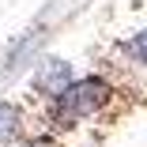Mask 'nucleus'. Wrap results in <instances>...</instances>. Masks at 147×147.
Returning <instances> with one entry per match:
<instances>
[{"instance_id":"obj_1","label":"nucleus","mask_w":147,"mask_h":147,"mask_svg":"<svg viewBox=\"0 0 147 147\" xmlns=\"http://www.w3.org/2000/svg\"><path fill=\"white\" fill-rule=\"evenodd\" d=\"M106 102H109V87H106L98 76L76 79V83L61 87V91L53 94V121L68 128V125L83 121V117H91L94 109H102Z\"/></svg>"},{"instance_id":"obj_2","label":"nucleus","mask_w":147,"mask_h":147,"mask_svg":"<svg viewBox=\"0 0 147 147\" xmlns=\"http://www.w3.org/2000/svg\"><path fill=\"white\" fill-rule=\"evenodd\" d=\"M68 64L64 61H45V68L34 76V87H38V91H45V94H57V91H61V87H68Z\"/></svg>"},{"instance_id":"obj_3","label":"nucleus","mask_w":147,"mask_h":147,"mask_svg":"<svg viewBox=\"0 0 147 147\" xmlns=\"http://www.w3.org/2000/svg\"><path fill=\"white\" fill-rule=\"evenodd\" d=\"M15 132H19V109L8 106V102H0V143L15 140Z\"/></svg>"},{"instance_id":"obj_4","label":"nucleus","mask_w":147,"mask_h":147,"mask_svg":"<svg viewBox=\"0 0 147 147\" xmlns=\"http://www.w3.org/2000/svg\"><path fill=\"white\" fill-rule=\"evenodd\" d=\"M125 49H128V53L136 57V61H143V64H147V30H143V34H136V38H132V42H128Z\"/></svg>"},{"instance_id":"obj_5","label":"nucleus","mask_w":147,"mask_h":147,"mask_svg":"<svg viewBox=\"0 0 147 147\" xmlns=\"http://www.w3.org/2000/svg\"><path fill=\"white\" fill-rule=\"evenodd\" d=\"M23 147H49V143H23Z\"/></svg>"}]
</instances>
